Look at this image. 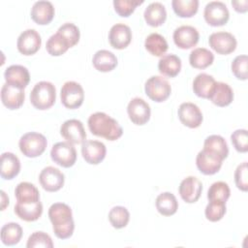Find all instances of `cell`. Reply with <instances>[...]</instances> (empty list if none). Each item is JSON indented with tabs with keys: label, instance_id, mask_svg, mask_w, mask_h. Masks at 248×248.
Returning <instances> with one entry per match:
<instances>
[{
	"label": "cell",
	"instance_id": "9c48e42d",
	"mask_svg": "<svg viewBox=\"0 0 248 248\" xmlns=\"http://www.w3.org/2000/svg\"><path fill=\"white\" fill-rule=\"evenodd\" d=\"M209 46L218 54L227 55L233 52L236 48V39L229 32L220 31L212 33L208 38Z\"/></svg>",
	"mask_w": 248,
	"mask_h": 248
},
{
	"label": "cell",
	"instance_id": "e575fe53",
	"mask_svg": "<svg viewBox=\"0 0 248 248\" xmlns=\"http://www.w3.org/2000/svg\"><path fill=\"white\" fill-rule=\"evenodd\" d=\"M144 46L153 56H163L169 48L166 39L158 33H151L148 35L144 41Z\"/></svg>",
	"mask_w": 248,
	"mask_h": 248
},
{
	"label": "cell",
	"instance_id": "ee69618b",
	"mask_svg": "<svg viewBox=\"0 0 248 248\" xmlns=\"http://www.w3.org/2000/svg\"><path fill=\"white\" fill-rule=\"evenodd\" d=\"M231 140L236 151L246 153L248 151V133L245 129H238L231 135Z\"/></svg>",
	"mask_w": 248,
	"mask_h": 248
},
{
	"label": "cell",
	"instance_id": "2e32d148",
	"mask_svg": "<svg viewBox=\"0 0 248 248\" xmlns=\"http://www.w3.org/2000/svg\"><path fill=\"white\" fill-rule=\"evenodd\" d=\"M173 42L177 47L188 49L195 46L200 39L197 28L191 25H181L177 27L172 35Z\"/></svg>",
	"mask_w": 248,
	"mask_h": 248
},
{
	"label": "cell",
	"instance_id": "7dc6e473",
	"mask_svg": "<svg viewBox=\"0 0 248 248\" xmlns=\"http://www.w3.org/2000/svg\"><path fill=\"white\" fill-rule=\"evenodd\" d=\"M232 6L238 13H246L248 10V0L232 1Z\"/></svg>",
	"mask_w": 248,
	"mask_h": 248
},
{
	"label": "cell",
	"instance_id": "b9f144b4",
	"mask_svg": "<svg viewBox=\"0 0 248 248\" xmlns=\"http://www.w3.org/2000/svg\"><path fill=\"white\" fill-rule=\"evenodd\" d=\"M142 3V0H114L113 7L114 11L116 12V14H118V16L122 17H128L131 14L134 13L136 8Z\"/></svg>",
	"mask_w": 248,
	"mask_h": 248
},
{
	"label": "cell",
	"instance_id": "8992f818",
	"mask_svg": "<svg viewBox=\"0 0 248 248\" xmlns=\"http://www.w3.org/2000/svg\"><path fill=\"white\" fill-rule=\"evenodd\" d=\"M61 103L70 109L79 108L84 101V91L82 86L76 81H66L60 91Z\"/></svg>",
	"mask_w": 248,
	"mask_h": 248
},
{
	"label": "cell",
	"instance_id": "7a4b0ae2",
	"mask_svg": "<svg viewBox=\"0 0 248 248\" xmlns=\"http://www.w3.org/2000/svg\"><path fill=\"white\" fill-rule=\"evenodd\" d=\"M87 124L93 135L105 138L108 140H116L123 134V129L119 123L114 118L102 111L92 113L88 118Z\"/></svg>",
	"mask_w": 248,
	"mask_h": 248
},
{
	"label": "cell",
	"instance_id": "d6a6232c",
	"mask_svg": "<svg viewBox=\"0 0 248 248\" xmlns=\"http://www.w3.org/2000/svg\"><path fill=\"white\" fill-rule=\"evenodd\" d=\"M203 149L218 155L221 159H226L229 155V147L225 139L219 135L208 136L203 142Z\"/></svg>",
	"mask_w": 248,
	"mask_h": 248
},
{
	"label": "cell",
	"instance_id": "30bf717a",
	"mask_svg": "<svg viewBox=\"0 0 248 248\" xmlns=\"http://www.w3.org/2000/svg\"><path fill=\"white\" fill-rule=\"evenodd\" d=\"M41 186L47 192H56L60 190L65 181L63 172L57 168L48 166L42 170L39 175Z\"/></svg>",
	"mask_w": 248,
	"mask_h": 248
},
{
	"label": "cell",
	"instance_id": "f35d334b",
	"mask_svg": "<svg viewBox=\"0 0 248 248\" xmlns=\"http://www.w3.org/2000/svg\"><path fill=\"white\" fill-rule=\"evenodd\" d=\"M231 196L229 185L224 181H217L211 184L207 191L208 201H221L227 202Z\"/></svg>",
	"mask_w": 248,
	"mask_h": 248
},
{
	"label": "cell",
	"instance_id": "7bdbcfd3",
	"mask_svg": "<svg viewBox=\"0 0 248 248\" xmlns=\"http://www.w3.org/2000/svg\"><path fill=\"white\" fill-rule=\"evenodd\" d=\"M26 247L27 248H34V247L52 248L53 242L51 237L45 232H35L28 237Z\"/></svg>",
	"mask_w": 248,
	"mask_h": 248
},
{
	"label": "cell",
	"instance_id": "4316f807",
	"mask_svg": "<svg viewBox=\"0 0 248 248\" xmlns=\"http://www.w3.org/2000/svg\"><path fill=\"white\" fill-rule=\"evenodd\" d=\"M116 56L109 50L100 49L95 52L92 58V64L96 70L103 73L112 71L117 66Z\"/></svg>",
	"mask_w": 248,
	"mask_h": 248
},
{
	"label": "cell",
	"instance_id": "d4e9b609",
	"mask_svg": "<svg viewBox=\"0 0 248 248\" xmlns=\"http://www.w3.org/2000/svg\"><path fill=\"white\" fill-rule=\"evenodd\" d=\"M20 170V161L12 152H4L1 155V177L11 180L16 177Z\"/></svg>",
	"mask_w": 248,
	"mask_h": 248
},
{
	"label": "cell",
	"instance_id": "484cf974",
	"mask_svg": "<svg viewBox=\"0 0 248 248\" xmlns=\"http://www.w3.org/2000/svg\"><path fill=\"white\" fill-rule=\"evenodd\" d=\"M143 16L148 25L152 27L161 26L167 18L165 6L160 2H152L145 8Z\"/></svg>",
	"mask_w": 248,
	"mask_h": 248
},
{
	"label": "cell",
	"instance_id": "8d00e7d4",
	"mask_svg": "<svg viewBox=\"0 0 248 248\" xmlns=\"http://www.w3.org/2000/svg\"><path fill=\"white\" fill-rule=\"evenodd\" d=\"M46 48L48 54L52 56H60L70 48V46L68 42L56 32L55 34L51 35L46 41Z\"/></svg>",
	"mask_w": 248,
	"mask_h": 248
},
{
	"label": "cell",
	"instance_id": "5b68a950",
	"mask_svg": "<svg viewBox=\"0 0 248 248\" xmlns=\"http://www.w3.org/2000/svg\"><path fill=\"white\" fill-rule=\"evenodd\" d=\"M144 91L149 99L157 103H162L170 97L171 86L163 77L153 76L145 81Z\"/></svg>",
	"mask_w": 248,
	"mask_h": 248
},
{
	"label": "cell",
	"instance_id": "6da1fadb",
	"mask_svg": "<svg viewBox=\"0 0 248 248\" xmlns=\"http://www.w3.org/2000/svg\"><path fill=\"white\" fill-rule=\"evenodd\" d=\"M48 217L52 224L54 234L60 239L73 235L75 223L71 207L64 202H55L48 208Z\"/></svg>",
	"mask_w": 248,
	"mask_h": 248
},
{
	"label": "cell",
	"instance_id": "52a82bcc",
	"mask_svg": "<svg viewBox=\"0 0 248 248\" xmlns=\"http://www.w3.org/2000/svg\"><path fill=\"white\" fill-rule=\"evenodd\" d=\"M50 157L55 164L63 168H70L77 161V151L72 143L60 141L51 147Z\"/></svg>",
	"mask_w": 248,
	"mask_h": 248
},
{
	"label": "cell",
	"instance_id": "ab89813d",
	"mask_svg": "<svg viewBox=\"0 0 248 248\" xmlns=\"http://www.w3.org/2000/svg\"><path fill=\"white\" fill-rule=\"evenodd\" d=\"M227 207L226 202L221 201H209L207 203L204 214L208 221L210 222H217L220 221L224 215L226 214Z\"/></svg>",
	"mask_w": 248,
	"mask_h": 248
},
{
	"label": "cell",
	"instance_id": "f1b7e54d",
	"mask_svg": "<svg viewBox=\"0 0 248 248\" xmlns=\"http://www.w3.org/2000/svg\"><path fill=\"white\" fill-rule=\"evenodd\" d=\"M158 70L163 76L174 78L181 70V59L175 54H165L158 62Z\"/></svg>",
	"mask_w": 248,
	"mask_h": 248
},
{
	"label": "cell",
	"instance_id": "cb8c5ba5",
	"mask_svg": "<svg viewBox=\"0 0 248 248\" xmlns=\"http://www.w3.org/2000/svg\"><path fill=\"white\" fill-rule=\"evenodd\" d=\"M15 213L23 221L33 222L41 217L43 213V204L40 201L31 203H22L17 202L15 205Z\"/></svg>",
	"mask_w": 248,
	"mask_h": 248
},
{
	"label": "cell",
	"instance_id": "4fadbf2b",
	"mask_svg": "<svg viewBox=\"0 0 248 248\" xmlns=\"http://www.w3.org/2000/svg\"><path fill=\"white\" fill-rule=\"evenodd\" d=\"M130 120L136 125H144L150 119L151 109L149 105L141 98L132 99L127 106Z\"/></svg>",
	"mask_w": 248,
	"mask_h": 248
},
{
	"label": "cell",
	"instance_id": "83f0119b",
	"mask_svg": "<svg viewBox=\"0 0 248 248\" xmlns=\"http://www.w3.org/2000/svg\"><path fill=\"white\" fill-rule=\"evenodd\" d=\"M209 100L217 107H227L233 100V91L229 84L222 81L216 82Z\"/></svg>",
	"mask_w": 248,
	"mask_h": 248
},
{
	"label": "cell",
	"instance_id": "836d02e7",
	"mask_svg": "<svg viewBox=\"0 0 248 248\" xmlns=\"http://www.w3.org/2000/svg\"><path fill=\"white\" fill-rule=\"evenodd\" d=\"M22 228L19 224L10 222L1 228V240L6 246H13L19 242L22 237Z\"/></svg>",
	"mask_w": 248,
	"mask_h": 248
},
{
	"label": "cell",
	"instance_id": "c3c4849f",
	"mask_svg": "<svg viewBox=\"0 0 248 248\" xmlns=\"http://www.w3.org/2000/svg\"><path fill=\"white\" fill-rule=\"evenodd\" d=\"M1 210H4L6 206L9 204V198L3 190L1 191Z\"/></svg>",
	"mask_w": 248,
	"mask_h": 248
},
{
	"label": "cell",
	"instance_id": "8fae6325",
	"mask_svg": "<svg viewBox=\"0 0 248 248\" xmlns=\"http://www.w3.org/2000/svg\"><path fill=\"white\" fill-rule=\"evenodd\" d=\"M42 39L35 29H26L17 38V50L23 55H33L41 47Z\"/></svg>",
	"mask_w": 248,
	"mask_h": 248
},
{
	"label": "cell",
	"instance_id": "9a60e30c",
	"mask_svg": "<svg viewBox=\"0 0 248 248\" xmlns=\"http://www.w3.org/2000/svg\"><path fill=\"white\" fill-rule=\"evenodd\" d=\"M61 136L72 144L82 143L86 139L83 124L78 119L66 120L60 127Z\"/></svg>",
	"mask_w": 248,
	"mask_h": 248
},
{
	"label": "cell",
	"instance_id": "bcb514c9",
	"mask_svg": "<svg viewBox=\"0 0 248 248\" xmlns=\"http://www.w3.org/2000/svg\"><path fill=\"white\" fill-rule=\"evenodd\" d=\"M234 182L236 187L243 191L247 192L248 190V168L247 162H243L237 166L234 171Z\"/></svg>",
	"mask_w": 248,
	"mask_h": 248
},
{
	"label": "cell",
	"instance_id": "603a6c76",
	"mask_svg": "<svg viewBox=\"0 0 248 248\" xmlns=\"http://www.w3.org/2000/svg\"><path fill=\"white\" fill-rule=\"evenodd\" d=\"M215 84L216 80L212 76L205 73H201L197 75L193 80V91L200 98L209 99Z\"/></svg>",
	"mask_w": 248,
	"mask_h": 248
},
{
	"label": "cell",
	"instance_id": "d6986e66",
	"mask_svg": "<svg viewBox=\"0 0 248 248\" xmlns=\"http://www.w3.org/2000/svg\"><path fill=\"white\" fill-rule=\"evenodd\" d=\"M108 41L113 48H126L132 41L131 28L124 23H116L112 25L108 32Z\"/></svg>",
	"mask_w": 248,
	"mask_h": 248
},
{
	"label": "cell",
	"instance_id": "7402d4cb",
	"mask_svg": "<svg viewBox=\"0 0 248 248\" xmlns=\"http://www.w3.org/2000/svg\"><path fill=\"white\" fill-rule=\"evenodd\" d=\"M54 7L49 1H37L31 8V18L40 25H46L51 22L54 17Z\"/></svg>",
	"mask_w": 248,
	"mask_h": 248
},
{
	"label": "cell",
	"instance_id": "277c9868",
	"mask_svg": "<svg viewBox=\"0 0 248 248\" xmlns=\"http://www.w3.org/2000/svg\"><path fill=\"white\" fill-rule=\"evenodd\" d=\"M47 145L46 139L44 135L37 132H29L24 134L19 141L18 146L21 153L28 158L41 156Z\"/></svg>",
	"mask_w": 248,
	"mask_h": 248
},
{
	"label": "cell",
	"instance_id": "4dcf8cb0",
	"mask_svg": "<svg viewBox=\"0 0 248 248\" xmlns=\"http://www.w3.org/2000/svg\"><path fill=\"white\" fill-rule=\"evenodd\" d=\"M156 208L163 216H171L178 209V202L173 194L170 192H164L156 198Z\"/></svg>",
	"mask_w": 248,
	"mask_h": 248
},
{
	"label": "cell",
	"instance_id": "e0dca14e",
	"mask_svg": "<svg viewBox=\"0 0 248 248\" xmlns=\"http://www.w3.org/2000/svg\"><path fill=\"white\" fill-rule=\"evenodd\" d=\"M106 154L107 148L103 142L93 140H84L82 142L81 155L86 163L90 165H98L105 159Z\"/></svg>",
	"mask_w": 248,
	"mask_h": 248
},
{
	"label": "cell",
	"instance_id": "1f68e13d",
	"mask_svg": "<svg viewBox=\"0 0 248 248\" xmlns=\"http://www.w3.org/2000/svg\"><path fill=\"white\" fill-rule=\"evenodd\" d=\"M214 61V54L207 48L197 47L189 55L190 65L195 69H205Z\"/></svg>",
	"mask_w": 248,
	"mask_h": 248
},
{
	"label": "cell",
	"instance_id": "f546056e",
	"mask_svg": "<svg viewBox=\"0 0 248 248\" xmlns=\"http://www.w3.org/2000/svg\"><path fill=\"white\" fill-rule=\"evenodd\" d=\"M15 196L18 202L31 203L40 201L38 188L30 182H20L15 189Z\"/></svg>",
	"mask_w": 248,
	"mask_h": 248
},
{
	"label": "cell",
	"instance_id": "ba28073f",
	"mask_svg": "<svg viewBox=\"0 0 248 248\" xmlns=\"http://www.w3.org/2000/svg\"><path fill=\"white\" fill-rule=\"evenodd\" d=\"M203 16L207 24L211 26H222L228 22L230 13L225 3L211 1L205 5Z\"/></svg>",
	"mask_w": 248,
	"mask_h": 248
},
{
	"label": "cell",
	"instance_id": "44dd1931",
	"mask_svg": "<svg viewBox=\"0 0 248 248\" xmlns=\"http://www.w3.org/2000/svg\"><path fill=\"white\" fill-rule=\"evenodd\" d=\"M4 78L6 83L24 89L30 81V74L22 65H11L5 70Z\"/></svg>",
	"mask_w": 248,
	"mask_h": 248
},
{
	"label": "cell",
	"instance_id": "3957f363",
	"mask_svg": "<svg viewBox=\"0 0 248 248\" xmlns=\"http://www.w3.org/2000/svg\"><path fill=\"white\" fill-rule=\"evenodd\" d=\"M56 99L55 86L49 81H39L36 83L30 93V102L34 108L45 110L51 108Z\"/></svg>",
	"mask_w": 248,
	"mask_h": 248
},
{
	"label": "cell",
	"instance_id": "f6af8a7d",
	"mask_svg": "<svg viewBox=\"0 0 248 248\" xmlns=\"http://www.w3.org/2000/svg\"><path fill=\"white\" fill-rule=\"evenodd\" d=\"M247 64L248 58L247 55H238L236 56L232 63V72L237 79L246 80L248 78L247 75Z\"/></svg>",
	"mask_w": 248,
	"mask_h": 248
},
{
	"label": "cell",
	"instance_id": "ac0fdd59",
	"mask_svg": "<svg viewBox=\"0 0 248 248\" xmlns=\"http://www.w3.org/2000/svg\"><path fill=\"white\" fill-rule=\"evenodd\" d=\"M202 183L196 176H187L184 178L178 187V192L181 199L188 203L196 202L202 194Z\"/></svg>",
	"mask_w": 248,
	"mask_h": 248
},
{
	"label": "cell",
	"instance_id": "5bb4252c",
	"mask_svg": "<svg viewBox=\"0 0 248 248\" xmlns=\"http://www.w3.org/2000/svg\"><path fill=\"white\" fill-rule=\"evenodd\" d=\"M222 164L223 159L205 149L201 150L196 157L197 168L205 175H212L218 172L222 167Z\"/></svg>",
	"mask_w": 248,
	"mask_h": 248
},
{
	"label": "cell",
	"instance_id": "74e56055",
	"mask_svg": "<svg viewBox=\"0 0 248 248\" xmlns=\"http://www.w3.org/2000/svg\"><path fill=\"white\" fill-rule=\"evenodd\" d=\"M130 220V213L124 206L117 205L112 207L108 212V221L115 229L125 228Z\"/></svg>",
	"mask_w": 248,
	"mask_h": 248
},
{
	"label": "cell",
	"instance_id": "ffe728a7",
	"mask_svg": "<svg viewBox=\"0 0 248 248\" xmlns=\"http://www.w3.org/2000/svg\"><path fill=\"white\" fill-rule=\"evenodd\" d=\"M24 89L16 87L9 83H4L1 88V101L9 109L19 108L24 102Z\"/></svg>",
	"mask_w": 248,
	"mask_h": 248
},
{
	"label": "cell",
	"instance_id": "7c38bea8",
	"mask_svg": "<svg viewBox=\"0 0 248 248\" xmlns=\"http://www.w3.org/2000/svg\"><path fill=\"white\" fill-rule=\"evenodd\" d=\"M177 113L180 122L191 129L200 127L203 119L200 108L191 102L182 103L178 108Z\"/></svg>",
	"mask_w": 248,
	"mask_h": 248
},
{
	"label": "cell",
	"instance_id": "60d3db41",
	"mask_svg": "<svg viewBox=\"0 0 248 248\" xmlns=\"http://www.w3.org/2000/svg\"><path fill=\"white\" fill-rule=\"evenodd\" d=\"M57 33L60 34L68 42L70 47H73L74 46H76L79 41V37H80L79 29L74 23L66 22L62 24L58 28Z\"/></svg>",
	"mask_w": 248,
	"mask_h": 248
},
{
	"label": "cell",
	"instance_id": "d590c367",
	"mask_svg": "<svg viewBox=\"0 0 248 248\" xmlns=\"http://www.w3.org/2000/svg\"><path fill=\"white\" fill-rule=\"evenodd\" d=\"M173 12L180 17H192L199 9L198 0H172Z\"/></svg>",
	"mask_w": 248,
	"mask_h": 248
}]
</instances>
